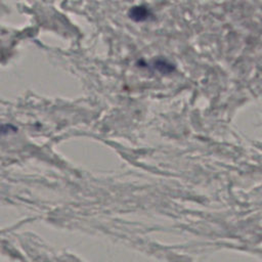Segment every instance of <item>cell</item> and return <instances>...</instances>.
Here are the masks:
<instances>
[{
    "instance_id": "6da1fadb",
    "label": "cell",
    "mask_w": 262,
    "mask_h": 262,
    "mask_svg": "<svg viewBox=\"0 0 262 262\" xmlns=\"http://www.w3.org/2000/svg\"><path fill=\"white\" fill-rule=\"evenodd\" d=\"M150 15H151V12L148 9V7L145 5H136L129 10V17L136 23L144 21L148 19Z\"/></svg>"
},
{
    "instance_id": "7a4b0ae2",
    "label": "cell",
    "mask_w": 262,
    "mask_h": 262,
    "mask_svg": "<svg viewBox=\"0 0 262 262\" xmlns=\"http://www.w3.org/2000/svg\"><path fill=\"white\" fill-rule=\"evenodd\" d=\"M151 67L154 70L158 71L161 74H171L175 71V66L172 62L161 57L154 59L151 62Z\"/></svg>"
},
{
    "instance_id": "3957f363",
    "label": "cell",
    "mask_w": 262,
    "mask_h": 262,
    "mask_svg": "<svg viewBox=\"0 0 262 262\" xmlns=\"http://www.w3.org/2000/svg\"><path fill=\"white\" fill-rule=\"evenodd\" d=\"M14 130H15V128L13 126H11V125H7V124L6 125H1L0 124V135L7 134V133L12 132Z\"/></svg>"
}]
</instances>
